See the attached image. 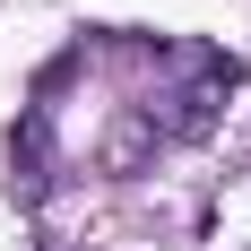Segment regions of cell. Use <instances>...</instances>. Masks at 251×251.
<instances>
[{
	"label": "cell",
	"instance_id": "1",
	"mask_svg": "<svg viewBox=\"0 0 251 251\" xmlns=\"http://www.w3.org/2000/svg\"><path fill=\"white\" fill-rule=\"evenodd\" d=\"M52 200V122H44V104H26L18 122H9V208H35Z\"/></svg>",
	"mask_w": 251,
	"mask_h": 251
},
{
	"label": "cell",
	"instance_id": "2",
	"mask_svg": "<svg viewBox=\"0 0 251 251\" xmlns=\"http://www.w3.org/2000/svg\"><path fill=\"white\" fill-rule=\"evenodd\" d=\"M156 148H165V139H156V122H148V104H130V113H113V122H104V148H96V165L113 182H139L156 165Z\"/></svg>",
	"mask_w": 251,
	"mask_h": 251
},
{
	"label": "cell",
	"instance_id": "3",
	"mask_svg": "<svg viewBox=\"0 0 251 251\" xmlns=\"http://www.w3.org/2000/svg\"><path fill=\"white\" fill-rule=\"evenodd\" d=\"M217 113H226V87H182V96L148 104L156 139H208V130H217Z\"/></svg>",
	"mask_w": 251,
	"mask_h": 251
},
{
	"label": "cell",
	"instance_id": "4",
	"mask_svg": "<svg viewBox=\"0 0 251 251\" xmlns=\"http://www.w3.org/2000/svg\"><path fill=\"white\" fill-rule=\"evenodd\" d=\"M35 251H61V243H52V234H44V243H35Z\"/></svg>",
	"mask_w": 251,
	"mask_h": 251
}]
</instances>
